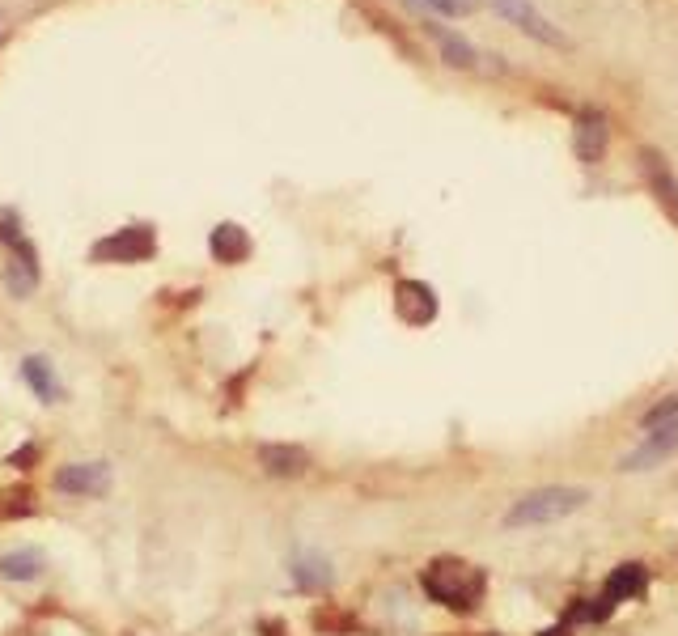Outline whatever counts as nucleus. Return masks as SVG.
Returning a JSON list of instances; mask_svg holds the SVG:
<instances>
[{"label": "nucleus", "instance_id": "1", "mask_svg": "<svg viewBox=\"0 0 678 636\" xmlns=\"http://www.w3.org/2000/svg\"><path fill=\"white\" fill-rule=\"evenodd\" d=\"M420 586L424 594L433 598V603L441 607H450V611H475L479 603H484V573L475 569V564H462L454 556H441L433 564H424V573H420Z\"/></svg>", "mask_w": 678, "mask_h": 636}, {"label": "nucleus", "instance_id": "2", "mask_svg": "<svg viewBox=\"0 0 678 636\" xmlns=\"http://www.w3.org/2000/svg\"><path fill=\"white\" fill-rule=\"evenodd\" d=\"M590 505V488H577V484H547V488H534L526 497H517L505 514L509 530H526V526H547V522H560L568 514Z\"/></svg>", "mask_w": 678, "mask_h": 636}, {"label": "nucleus", "instance_id": "3", "mask_svg": "<svg viewBox=\"0 0 678 636\" xmlns=\"http://www.w3.org/2000/svg\"><path fill=\"white\" fill-rule=\"evenodd\" d=\"M678 454V420L662 424V429H649V437L632 446L628 454L619 458V471H653V467H666L670 458Z\"/></svg>", "mask_w": 678, "mask_h": 636}, {"label": "nucleus", "instance_id": "4", "mask_svg": "<svg viewBox=\"0 0 678 636\" xmlns=\"http://www.w3.org/2000/svg\"><path fill=\"white\" fill-rule=\"evenodd\" d=\"M153 251H157L153 229L149 225H128V229H119V234L102 238L94 246V259L98 263H140V259H149Z\"/></svg>", "mask_w": 678, "mask_h": 636}, {"label": "nucleus", "instance_id": "5", "mask_svg": "<svg viewBox=\"0 0 678 636\" xmlns=\"http://www.w3.org/2000/svg\"><path fill=\"white\" fill-rule=\"evenodd\" d=\"M56 492L64 497H106L111 492V463H68L56 471Z\"/></svg>", "mask_w": 678, "mask_h": 636}, {"label": "nucleus", "instance_id": "6", "mask_svg": "<svg viewBox=\"0 0 678 636\" xmlns=\"http://www.w3.org/2000/svg\"><path fill=\"white\" fill-rule=\"evenodd\" d=\"M640 170H645V183L662 204V212L678 225V174L670 170V162L657 149H640Z\"/></svg>", "mask_w": 678, "mask_h": 636}, {"label": "nucleus", "instance_id": "7", "mask_svg": "<svg viewBox=\"0 0 678 636\" xmlns=\"http://www.w3.org/2000/svg\"><path fill=\"white\" fill-rule=\"evenodd\" d=\"M488 5L501 13V17H509L517 30H526L530 39H539V43H547V47H564V34L551 26L547 17L530 5V0H488Z\"/></svg>", "mask_w": 678, "mask_h": 636}, {"label": "nucleus", "instance_id": "8", "mask_svg": "<svg viewBox=\"0 0 678 636\" xmlns=\"http://www.w3.org/2000/svg\"><path fill=\"white\" fill-rule=\"evenodd\" d=\"M395 310L403 323H412V327H424V323H433L437 318V293L424 285V280H399L395 285Z\"/></svg>", "mask_w": 678, "mask_h": 636}, {"label": "nucleus", "instance_id": "9", "mask_svg": "<svg viewBox=\"0 0 678 636\" xmlns=\"http://www.w3.org/2000/svg\"><path fill=\"white\" fill-rule=\"evenodd\" d=\"M606 136H611V128H606V115H602V111H581V115H577L573 149H577V157H581L585 166H598V162H602Z\"/></svg>", "mask_w": 678, "mask_h": 636}, {"label": "nucleus", "instance_id": "10", "mask_svg": "<svg viewBox=\"0 0 678 636\" xmlns=\"http://www.w3.org/2000/svg\"><path fill=\"white\" fill-rule=\"evenodd\" d=\"M289 573L297 581V590H306V594H327L335 586V569L323 552H297Z\"/></svg>", "mask_w": 678, "mask_h": 636}, {"label": "nucleus", "instance_id": "11", "mask_svg": "<svg viewBox=\"0 0 678 636\" xmlns=\"http://www.w3.org/2000/svg\"><path fill=\"white\" fill-rule=\"evenodd\" d=\"M208 246H212V259H217V263H242L246 255H251V238H246V229L234 225V221H225V225L212 229Z\"/></svg>", "mask_w": 678, "mask_h": 636}, {"label": "nucleus", "instance_id": "12", "mask_svg": "<svg viewBox=\"0 0 678 636\" xmlns=\"http://www.w3.org/2000/svg\"><path fill=\"white\" fill-rule=\"evenodd\" d=\"M22 378H26V386L34 395H39L43 403H60L64 399V386H60V378H56V365H51L47 357H26L22 361Z\"/></svg>", "mask_w": 678, "mask_h": 636}, {"label": "nucleus", "instance_id": "13", "mask_svg": "<svg viewBox=\"0 0 678 636\" xmlns=\"http://www.w3.org/2000/svg\"><path fill=\"white\" fill-rule=\"evenodd\" d=\"M259 463H263L267 475H284V480H289V475H306L310 454L301 450V446H263Z\"/></svg>", "mask_w": 678, "mask_h": 636}, {"label": "nucleus", "instance_id": "14", "mask_svg": "<svg viewBox=\"0 0 678 636\" xmlns=\"http://www.w3.org/2000/svg\"><path fill=\"white\" fill-rule=\"evenodd\" d=\"M649 586V573H645V564H619V569L606 577V598L611 603H628V598H640Z\"/></svg>", "mask_w": 678, "mask_h": 636}, {"label": "nucleus", "instance_id": "15", "mask_svg": "<svg viewBox=\"0 0 678 636\" xmlns=\"http://www.w3.org/2000/svg\"><path fill=\"white\" fill-rule=\"evenodd\" d=\"M43 569H47V560L39 547H22V552L0 556V577H9V581H34Z\"/></svg>", "mask_w": 678, "mask_h": 636}, {"label": "nucleus", "instance_id": "16", "mask_svg": "<svg viewBox=\"0 0 678 636\" xmlns=\"http://www.w3.org/2000/svg\"><path fill=\"white\" fill-rule=\"evenodd\" d=\"M428 30H433V39L441 43L445 64H454V68H471V64H475V51H471V43L462 39V34L445 30V26H428Z\"/></svg>", "mask_w": 678, "mask_h": 636}, {"label": "nucleus", "instance_id": "17", "mask_svg": "<svg viewBox=\"0 0 678 636\" xmlns=\"http://www.w3.org/2000/svg\"><path fill=\"white\" fill-rule=\"evenodd\" d=\"M670 420H678V395H670V399H662L657 408H649L645 412V429H662V424H670Z\"/></svg>", "mask_w": 678, "mask_h": 636}, {"label": "nucleus", "instance_id": "18", "mask_svg": "<svg viewBox=\"0 0 678 636\" xmlns=\"http://www.w3.org/2000/svg\"><path fill=\"white\" fill-rule=\"evenodd\" d=\"M403 5H412V9H420V0H403Z\"/></svg>", "mask_w": 678, "mask_h": 636}]
</instances>
